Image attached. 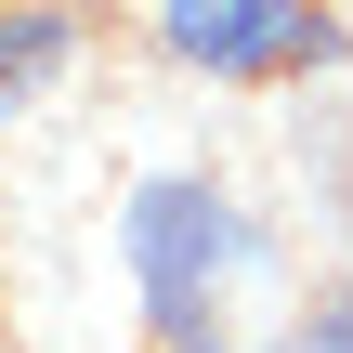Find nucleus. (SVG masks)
Returning <instances> with one entry per match:
<instances>
[{
    "mask_svg": "<svg viewBox=\"0 0 353 353\" xmlns=\"http://www.w3.org/2000/svg\"><path fill=\"white\" fill-rule=\"evenodd\" d=\"M52 65H65V13H13V26H0V118H13Z\"/></svg>",
    "mask_w": 353,
    "mask_h": 353,
    "instance_id": "nucleus-3",
    "label": "nucleus"
},
{
    "mask_svg": "<svg viewBox=\"0 0 353 353\" xmlns=\"http://www.w3.org/2000/svg\"><path fill=\"white\" fill-rule=\"evenodd\" d=\"M131 275H144V314L170 353H223V275L249 262V223L210 196V183H144L131 223H118Z\"/></svg>",
    "mask_w": 353,
    "mask_h": 353,
    "instance_id": "nucleus-1",
    "label": "nucleus"
},
{
    "mask_svg": "<svg viewBox=\"0 0 353 353\" xmlns=\"http://www.w3.org/2000/svg\"><path fill=\"white\" fill-rule=\"evenodd\" d=\"M157 39L210 79H288V65H327V13L314 0H170Z\"/></svg>",
    "mask_w": 353,
    "mask_h": 353,
    "instance_id": "nucleus-2",
    "label": "nucleus"
},
{
    "mask_svg": "<svg viewBox=\"0 0 353 353\" xmlns=\"http://www.w3.org/2000/svg\"><path fill=\"white\" fill-rule=\"evenodd\" d=\"M288 353H353V275H341V288H314V314L288 327Z\"/></svg>",
    "mask_w": 353,
    "mask_h": 353,
    "instance_id": "nucleus-4",
    "label": "nucleus"
}]
</instances>
